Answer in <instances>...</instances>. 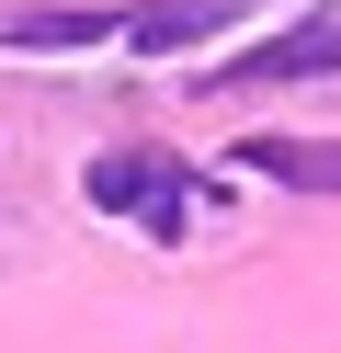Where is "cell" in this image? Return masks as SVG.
<instances>
[{
	"label": "cell",
	"instance_id": "5",
	"mask_svg": "<svg viewBox=\"0 0 341 353\" xmlns=\"http://www.w3.org/2000/svg\"><path fill=\"white\" fill-rule=\"evenodd\" d=\"M239 171H262V183H307V194H341V137H250Z\"/></svg>",
	"mask_w": 341,
	"mask_h": 353
},
{
	"label": "cell",
	"instance_id": "3",
	"mask_svg": "<svg viewBox=\"0 0 341 353\" xmlns=\"http://www.w3.org/2000/svg\"><path fill=\"white\" fill-rule=\"evenodd\" d=\"M250 0H125V46L136 57H182V46H205V34H227Z\"/></svg>",
	"mask_w": 341,
	"mask_h": 353
},
{
	"label": "cell",
	"instance_id": "4",
	"mask_svg": "<svg viewBox=\"0 0 341 353\" xmlns=\"http://www.w3.org/2000/svg\"><path fill=\"white\" fill-rule=\"evenodd\" d=\"M0 46H12V57H45V46H125V12H91V0L0 12Z\"/></svg>",
	"mask_w": 341,
	"mask_h": 353
},
{
	"label": "cell",
	"instance_id": "1",
	"mask_svg": "<svg viewBox=\"0 0 341 353\" xmlns=\"http://www.w3.org/2000/svg\"><path fill=\"white\" fill-rule=\"evenodd\" d=\"M227 92H262V80H341V0H318V12H296L285 34H262L250 57H227Z\"/></svg>",
	"mask_w": 341,
	"mask_h": 353
},
{
	"label": "cell",
	"instance_id": "2",
	"mask_svg": "<svg viewBox=\"0 0 341 353\" xmlns=\"http://www.w3.org/2000/svg\"><path fill=\"white\" fill-rule=\"evenodd\" d=\"M91 205L148 216V239H182V171L171 160H91Z\"/></svg>",
	"mask_w": 341,
	"mask_h": 353
}]
</instances>
